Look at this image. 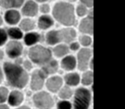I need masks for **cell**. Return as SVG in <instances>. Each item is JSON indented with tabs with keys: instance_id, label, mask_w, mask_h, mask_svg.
Listing matches in <instances>:
<instances>
[{
	"instance_id": "cell-13",
	"label": "cell",
	"mask_w": 125,
	"mask_h": 109,
	"mask_svg": "<svg viewBox=\"0 0 125 109\" xmlns=\"http://www.w3.org/2000/svg\"><path fill=\"white\" fill-rule=\"evenodd\" d=\"M38 10H39V7H38L37 3L34 1H27L24 7L22 8V14L23 15L27 17H34L37 14Z\"/></svg>"
},
{
	"instance_id": "cell-14",
	"label": "cell",
	"mask_w": 125,
	"mask_h": 109,
	"mask_svg": "<svg viewBox=\"0 0 125 109\" xmlns=\"http://www.w3.org/2000/svg\"><path fill=\"white\" fill-rule=\"evenodd\" d=\"M46 42L49 45H56L61 42V33L57 30H51L46 34Z\"/></svg>"
},
{
	"instance_id": "cell-35",
	"label": "cell",
	"mask_w": 125,
	"mask_h": 109,
	"mask_svg": "<svg viewBox=\"0 0 125 109\" xmlns=\"http://www.w3.org/2000/svg\"><path fill=\"white\" fill-rule=\"evenodd\" d=\"M23 65H24V68L26 70H31V68H32V65H31L30 61H25L23 63Z\"/></svg>"
},
{
	"instance_id": "cell-28",
	"label": "cell",
	"mask_w": 125,
	"mask_h": 109,
	"mask_svg": "<svg viewBox=\"0 0 125 109\" xmlns=\"http://www.w3.org/2000/svg\"><path fill=\"white\" fill-rule=\"evenodd\" d=\"M72 103L70 102L68 100L66 99H62L60 102H58L57 103V108L60 109H70L72 108Z\"/></svg>"
},
{
	"instance_id": "cell-23",
	"label": "cell",
	"mask_w": 125,
	"mask_h": 109,
	"mask_svg": "<svg viewBox=\"0 0 125 109\" xmlns=\"http://www.w3.org/2000/svg\"><path fill=\"white\" fill-rule=\"evenodd\" d=\"M58 96L61 99L68 100L73 96V92H72L70 86L67 85L65 87H61V88L58 91Z\"/></svg>"
},
{
	"instance_id": "cell-41",
	"label": "cell",
	"mask_w": 125,
	"mask_h": 109,
	"mask_svg": "<svg viewBox=\"0 0 125 109\" xmlns=\"http://www.w3.org/2000/svg\"><path fill=\"white\" fill-rule=\"evenodd\" d=\"M70 3H75V2H77L78 0H69Z\"/></svg>"
},
{
	"instance_id": "cell-40",
	"label": "cell",
	"mask_w": 125,
	"mask_h": 109,
	"mask_svg": "<svg viewBox=\"0 0 125 109\" xmlns=\"http://www.w3.org/2000/svg\"><path fill=\"white\" fill-rule=\"evenodd\" d=\"M0 108L6 109V108H8V106H6V105H1V106H0Z\"/></svg>"
},
{
	"instance_id": "cell-22",
	"label": "cell",
	"mask_w": 125,
	"mask_h": 109,
	"mask_svg": "<svg viewBox=\"0 0 125 109\" xmlns=\"http://www.w3.org/2000/svg\"><path fill=\"white\" fill-rule=\"evenodd\" d=\"M40 41V35L37 33H28L24 38V42L27 46L34 45Z\"/></svg>"
},
{
	"instance_id": "cell-27",
	"label": "cell",
	"mask_w": 125,
	"mask_h": 109,
	"mask_svg": "<svg viewBox=\"0 0 125 109\" xmlns=\"http://www.w3.org/2000/svg\"><path fill=\"white\" fill-rule=\"evenodd\" d=\"M8 34L12 38L14 39H20L22 37V33L18 27H11V28L8 29Z\"/></svg>"
},
{
	"instance_id": "cell-19",
	"label": "cell",
	"mask_w": 125,
	"mask_h": 109,
	"mask_svg": "<svg viewBox=\"0 0 125 109\" xmlns=\"http://www.w3.org/2000/svg\"><path fill=\"white\" fill-rule=\"evenodd\" d=\"M20 19V14L16 10H8L5 14V20L8 23L11 25L16 24Z\"/></svg>"
},
{
	"instance_id": "cell-24",
	"label": "cell",
	"mask_w": 125,
	"mask_h": 109,
	"mask_svg": "<svg viewBox=\"0 0 125 109\" xmlns=\"http://www.w3.org/2000/svg\"><path fill=\"white\" fill-rule=\"evenodd\" d=\"M91 36L92 35H90V34L82 33V35L80 37L79 42L83 48H90L91 44L93 43V39L91 38Z\"/></svg>"
},
{
	"instance_id": "cell-36",
	"label": "cell",
	"mask_w": 125,
	"mask_h": 109,
	"mask_svg": "<svg viewBox=\"0 0 125 109\" xmlns=\"http://www.w3.org/2000/svg\"><path fill=\"white\" fill-rule=\"evenodd\" d=\"M23 3V0H14V8H18L22 6Z\"/></svg>"
},
{
	"instance_id": "cell-17",
	"label": "cell",
	"mask_w": 125,
	"mask_h": 109,
	"mask_svg": "<svg viewBox=\"0 0 125 109\" xmlns=\"http://www.w3.org/2000/svg\"><path fill=\"white\" fill-rule=\"evenodd\" d=\"M64 80L66 85H68L70 87H75L80 84L81 77L77 72H70V73H67L65 76Z\"/></svg>"
},
{
	"instance_id": "cell-3",
	"label": "cell",
	"mask_w": 125,
	"mask_h": 109,
	"mask_svg": "<svg viewBox=\"0 0 125 109\" xmlns=\"http://www.w3.org/2000/svg\"><path fill=\"white\" fill-rule=\"evenodd\" d=\"M92 102V94L85 87L77 88L74 93L73 106L75 109H87Z\"/></svg>"
},
{
	"instance_id": "cell-29",
	"label": "cell",
	"mask_w": 125,
	"mask_h": 109,
	"mask_svg": "<svg viewBox=\"0 0 125 109\" xmlns=\"http://www.w3.org/2000/svg\"><path fill=\"white\" fill-rule=\"evenodd\" d=\"M8 91L6 87H0V103H3L6 101L8 97Z\"/></svg>"
},
{
	"instance_id": "cell-8",
	"label": "cell",
	"mask_w": 125,
	"mask_h": 109,
	"mask_svg": "<svg viewBox=\"0 0 125 109\" xmlns=\"http://www.w3.org/2000/svg\"><path fill=\"white\" fill-rule=\"evenodd\" d=\"M79 31L84 34L93 35L94 33V21L93 14H89L87 16L84 17L79 23Z\"/></svg>"
},
{
	"instance_id": "cell-21",
	"label": "cell",
	"mask_w": 125,
	"mask_h": 109,
	"mask_svg": "<svg viewBox=\"0 0 125 109\" xmlns=\"http://www.w3.org/2000/svg\"><path fill=\"white\" fill-rule=\"evenodd\" d=\"M80 82H81L84 87L92 85L93 82H94V72H93V70L87 69V70H85V71H84L83 74H82V76H81Z\"/></svg>"
},
{
	"instance_id": "cell-6",
	"label": "cell",
	"mask_w": 125,
	"mask_h": 109,
	"mask_svg": "<svg viewBox=\"0 0 125 109\" xmlns=\"http://www.w3.org/2000/svg\"><path fill=\"white\" fill-rule=\"evenodd\" d=\"M33 102L37 108H52L54 106V100L49 93L39 92L33 96Z\"/></svg>"
},
{
	"instance_id": "cell-38",
	"label": "cell",
	"mask_w": 125,
	"mask_h": 109,
	"mask_svg": "<svg viewBox=\"0 0 125 109\" xmlns=\"http://www.w3.org/2000/svg\"><path fill=\"white\" fill-rule=\"evenodd\" d=\"M36 2H38V3H46V1H48V0H35Z\"/></svg>"
},
{
	"instance_id": "cell-33",
	"label": "cell",
	"mask_w": 125,
	"mask_h": 109,
	"mask_svg": "<svg viewBox=\"0 0 125 109\" xmlns=\"http://www.w3.org/2000/svg\"><path fill=\"white\" fill-rule=\"evenodd\" d=\"M7 40V33L3 29L0 28V46L3 45Z\"/></svg>"
},
{
	"instance_id": "cell-5",
	"label": "cell",
	"mask_w": 125,
	"mask_h": 109,
	"mask_svg": "<svg viewBox=\"0 0 125 109\" xmlns=\"http://www.w3.org/2000/svg\"><path fill=\"white\" fill-rule=\"evenodd\" d=\"M77 68L80 71H85L90 68V63L93 59V52L90 48H82L77 53Z\"/></svg>"
},
{
	"instance_id": "cell-2",
	"label": "cell",
	"mask_w": 125,
	"mask_h": 109,
	"mask_svg": "<svg viewBox=\"0 0 125 109\" xmlns=\"http://www.w3.org/2000/svg\"><path fill=\"white\" fill-rule=\"evenodd\" d=\"M3 68L10 85L18 88H23L27 85L29 79L28 74L21 66L11 63H5Z\"/></svg>"
},
{
	"instance_id": "cell-4",
	"label": "cell",
	"mask_w": 125,
	"mask_h": 109,
	"mask_svg": "<svg viewBox=\"0 0 125 109\" xmlns=\"http://www.w3.org/2000/svg\"><path fill=\"white\" fill-rule=\"evenodd\" d=\"M52 51L46 47L37 45L29 50V57L36 64L43 65L52 59Z\"/></svg>"
},
{
	"instance_id": "cell-10",
	"label": "cell",
	"mask_w": 125,
	"mask_h": 109,
	"mask_svg": "<svg viewBox=\"0 0 125 109\" xmlns=\"http://www.w3.org/2000/svg\"><path fill=\"white\" fill-rule=\"evenodd\" d=\"M63 85V79L59 76H52L46 80V88L51 93H58Z\"/></svg>"
},
{
	"instance_id": "cell-7",
	"label": "cell",
	"mask_w": 125,
	"mask_h": 109,
	"mask_svg": "<svg viewBox=\"0 0 125 109\" xmlns=\"http://www.w3.org/2000/svg\"><path fill=\"white\" fill-rule=\"evenodd\" d=\"M46 75L42 70H36L31 75V88L33 91H39L43 87Z\"/></svg>"
},
{
	"instance_id": "cell-39",
	"label": "cell",
	"mask_w": 125,
	"mask_h": 109,
	"mask_svg": "<svg viewBox=\"0 0 125 109\" xmlns=\"http://www.w3.org/2000/svg\"><path fill=\"white\" fill-rule=\"evenodd\" d=\"M3 51H2V50H0V60H2V59H3Z\"/></svg>"
},
{
	"instance_id": "cell-9",
	"label": "cell",
	"mask_w": 125,
	"mask_h": 109,
	"mask_svg": "<svg viewBox=\"0 0 125 109\" xmlns=\"http://www.w3.org/2000/svg\"><path fill=\"white\" fill-rule=\"evenodd\" d=\"M6 52L8 57L11 58H15L22 54V46L19 42L17 41H11L8 42L6 48Z\"/></svg>"
},
{
	"instance_id": "cell-31",
	"label": "cell",
	"mask_w": 125,
	"mask_h": 109,
	"mask_svg": "<svg viewBox=\"0 0 125 109\" xmlns=\"http://www.w3.org/2000/svg\"><path fill=\"white\" fill-rule=\"evenodd\" d=\"M70 50L74 51V52H76V51H79L80 49V43L79 42L76 41H73L72 42L70 43V47H69Z\"/></svg>"
},
{
	"instance_id": "cell-18",
	"label": "cell",
	"mask_w": 125,
	"mask_h": 109,
	"mask_svg": "<svg viewBox=\"0 0 125 109\" xmlns=\"http://www.w3.org/2000/svg\"><path fill=\"white\" fill-rule=\"evenodd\" d=\"M23 101V95L19 91H12L8 97V102L11 106H18Z\"/></svg>"
},
{
	"instance_id": "cell-26",
	"label": "cell",
	"mask_w": 125,
	"mask_h": 109,
	"mask_svg": "<svg viewBox=\"0 0 125 109\" xmlns=\"http://www.w3.org/2000/svg\"><path fill=\"white\" fill-rule=\"evenodd\" d=\"M75 14L79 17L84 18V17L87 16L89 14V8L86 7L85 5L80 3V5H78L75 8Z\"/></svg>"
},
{
	"instance_id": "cell-1",
	"label": "cell",
	"mask_w": 125,
	"mask_h": 109,
	"mask_svg": "<svg viewBox=\"0 0 125 109\" xmlns=\"http://www.w3.org/2000/svg\"><path fill=\"white\" fill-rule=\"evenodd\" d=\"M52 15L57 22L65 27L73 26L75 23V10L70 3H56L52 9Z\"/></svg>"
},
{
	"instance_id": "cell-11",
	"label": "cell",
	"mask_w": 125,
	"mask_h": 109,
	"mask_svg": "<svg viewBox=\"0 0 125 109\" xmlns=\"http://www.w3.org/2000/svg\"><path fill=\"white\" fill-rule=\"evenodd\" d=\"M61 66L65 71L71 72L77 67V59L73 55H66L61 60Z\"/></svg>"
},
{
	"instance_id": "cell-12",
	"label": "cell",
	"mask_w": 125,
	"mask_h": 109,
	"mask_svg": "<svg viewBox=\"0 0 125 109\" xmlns=\"http://www.w3.org/2000/svg\"><path fill=\"white\" fill-rule=\"evenodd\" d=\"M60 33L61 42H67V43H71L73 41H75L76 36H77L76 31L71 27H66L65 28L61 29V30H60Z\"/></svg>"
},
{
	"instance_id": "cell-16",
	"label": "cell",
	"mask_w": 125,
	"mask_h": 109,
	"mask_svg": "<svg viewBox=\"0 0 125 109\" xmlns=\"http://www.w3.org/2000/svg\"><path fill=\"white\" fill-rule=\"evenodd\" d=\"M58 68H59V64L57 63V61L51 59L47 63L43 64V67H42V70L47 76V75H51V74L56 73L57 70H58Z\"/></svg>"
},
{
	"instance_id": "cell-15",
	"label": "cell",
	"mask_w": 125,
	"mask_h": 109,
	"mask_svg": "<svg viewBox=\"0 0 125 109\" xmlns=\"http://www.w3.org/2000/svg\"><path fill=\"white\" fill-rule=\"evenodd\" d=\"M54 24V21L52 18L47 14H43L38 19L37 25L39 27V28H41L42 30H46L50 27H52Z\"/></svg>"
},
{
	"instance_id": "cell-34",
	"label": "cell",
	"mask_w": 125,
	"mask_h": 109,
	"mask_svg": "<svg viewBox=\"0 0 125 109\" xmlns=\"http://www.w3.org/2000/svg\"><path fill=\"white\" fill-rule=\"evenodd\" d=\"M80 3L85 5L89 8H91L94 5V0H80Z\"/></svg>"
},
{
	"instance_id": "cell-42",
	"label": "cell",
	"mask_w": 125,
	"mask_h": 109,
	"mask_svg": "<svg viewBox=\"0 0 125 109\" xmlns=\"http://www.w3.org/2000/svg\"><path fill=\"white\" fill-rule=\"evenodd\" d=\"M2 23H3V19H2V18H1V16H0V25L2 24Z\"/></svg>"
},
{
	"instance_id": "cell-37",
	"label": "cell",
	"mask_w": 125,
	"mask_h": 109,
	"mask_svg": "<svg viewBox=\"0 0 125 109\" xmlns=\"http://www.w3.org/2000/svg\"><path fill=\"white\" fill-rule=\"evenodd\" d=\"M3 81V72H2V70L0 68V82Z\"/></svg>"
},
{
	"instance_id": "cell-25",
	"label": "cell",
	"mask_w": 125,
	"mask_h": 109,
	"mask_svg": "<svg viewBox=\"0 0 125 109\" xmlns=\"http://www.w3.org/2000/svg\"><path fill=\"white\" fill-rule=\"evenodd\" d=\"M20 27L24 31H31L35 27V23L32 19L25 18L21 22Z\"/></svg>"
},
{
	"instance_id": "cell-32",
	"label": "cell",
	"mask_w": 125,
	"mask_h": 109,
	"mask_svg": "<svg viewBox=\"0 0 125 109\" xmlns=\"http://www.w3.org/2000/svg\"><path fill=\"white\" fill-rule=\"evenodd\" d=\"M40 11H41L42 14H49L50 11H51V7L49 4L47 3H42L41 5V7H40Z\"/></svg>"
},
{
	"instance_id": "cell-30",
	"label": "cell",
	"mask_w": 125,
	"mask_h": 109,
	"mask_svg": "<svg viewBox=\"0 0 125 109\" xmlns=\"http://www.w3.org/2000/svg\"><path fill=\"white\" fill-rule=\"evenodd\" d=\"M0 6L5 8L14 7V0H0Z\"/></svg>"
},
{
	"instance_id": "cell-20",
	"label": "cell",
	"mask_w": 125,
	"mask_h": 109,
	"mask_svg": "<svg viewBox=\"0 0 125 109\" xmlns=\"http://www.w3.org/2000/svg\"><path fill=\"white\" fill-rule=\"evenodd\" d=\"M70 48L64 43L56 44V46L53 48V54L56 57H64L68 55Z\"/></svg>"
}]
</instances>
